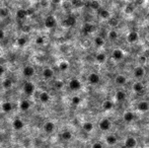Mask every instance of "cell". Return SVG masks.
<instances>
[{
    "instance_id": "obj_5",
    "label": "cell",
    "mask_w": 149,
    "mask_h": 148,
    "mask_svg": "<svg viewBox=\"0 0 149 148\" xmlns=\"http://www.w3.org/2000/svg\"><path fill=\"white\" fill-rule=\"evenodd\" d=\"M98 126H99V129L102 130V131H108V130H110L111 126H112V123H111V121L108 120V119H105V120L99 122Z\"/></svg>"
},
{
    "instance_id": "obj_14",
    "label": "cell",
    "mask_w": 149,
    "mask_h": 148,
    "mask_svg": "<svg viewBox=\"0 0 149 148\" xmlns=\"http://www.w3.org/2000/svg\"><path fill=\"white\" fill-rule=\"evenodd\" d=\"M143 89H144V85H143V83L141 81H136L133 84V90H134L135 92H137V93L141 92Z\"/></svg>"
},
{
    "instance_id": "obj_41",
    "label": "cell",
    "mask_w": 149,
    "mask_h": 148,
    "mask_svg": "<svg viewBox=\"0 0 149 148\" xmlns=\"http://www.w3.org/2000/svg\"><path fill=\"white\" fill-rule=\"evenodd\" d=\"M63 86V82L62 81H57L56 82V87L57 88H61Z\"/></svg>"
},
{
    "instance_id": "obj_18",
    "label": "cell",
    "mask_w": 149,
    "mask_h": 148,
    "mask_svg": "<svg viewBox=\"0 0 149 148\" xmlns=\"http://www.w3.org/2000/svg\"><path fill=\"white\" fill-rule=\"evenodd\" d=\"M126 93H125V91H123V90H119V91H117L116 92V99H117L118 101H124L126 99Z\"/></svg>"
},
{
    "instance_id": "obj_15",
    "label": "cell",
    "mask_w": 149,
    "mask_h": 148,
    "mask_svg": "<svg viewBox=\"0 0 149 148\" xmlns=\"http://www.w3.org/2000/svg\"><path fill=\"white\" fill-rule=\"evenodd\" d=\"M43 76L46 78V79H50L54 76V71L51 68H45L43 71Z\"/></svg>"
},
{
    "instance_id": "obj_3",
    "label": "cell",
    "mask_w": 149,
    "mask_h": 148,
    "mask_svg": "<svg viewBox=\"0 0 149 148\" xmlns=\"http://www.w3.org/2000/svg\"><path fill=\"white\" fill-rule=\"evenodd\" d=\"M133 73H134V76L136 78H138V79H140V78H142L143 76L145 75V69L143 66H137L136 68L134 69V71H133Z\"/></svg>"
},
{
    "instance_id": "obj_45",
    "label": "cell",
    "mask_w": 149,
    "mask_h": 148,
    "mask_svg": "<svg viewBox=\"0 0 149 148\" xmlns=\"http://www.w3.org/2000/svg\"><path fill=\"white\" fill-rule=\"evenodd\" d=\"M140 148H145V147H140Z\"/></svg>"
},
{
    "instance_id": "obj_33",
    "label": "cell",
    "mask_w": 149,
    "mask_h": 148,
    "mask_svg": "<svg viewBox=\"0 0 149 148\" xmlns=\"http://www.w3.org/2000/svg\"><path fill=\"white\" fill-rule=\"evenodd\" d=\"M99 15L102 17V18H108L110 16V12H109L107 9H99Z\"/></svg>"
},
{
    "instance_id": "obj_19",
    "label": "cell",
    "mask_w": 149,
    "mask_h": 148,
    "mask_svg": "<svg viewBox=\"0 0 149 148\" xmlns=\"http://www.w3.org/2000/svg\"><path fill=\"white\" fill-rule=\"evenodd\" d=\"M26 16H28V11H26V9L20 8L16 11V17L20 18V20H24Z\"/></svg>"
},
{
    "instance_id": "obj_32",
    "label": "cell",
    "mask_w": 149,
    "mask_h": 148,
    "mask_svg": "<svg viewBox=\"0 0 149 148\" xmlns=\"http://www.w3.org/2000/svg\"><path fill=\"white\" fill-rule=\"evenodd\" d=\"M68 68H69V64H68V62H66V61H62V62L59 64V69H60L61 71H66Z\"/></svg>"
},
{
    "instance_id": "obj_27",
    "label": "cell",
    "mask_w": 149,
    "mask_h": 148,
    "mask_svg": "<svg viewBox=\"0 0 149 148\" xmlns=\"http://www.w3.org/2000/svg\"><path fill=\"white\" fill-rule=\"evenodd\" d=\"M106 141L109 145H114V144L117 143V137L114 135H109V136H107Z\"/></svg>"
},
{
    "instance_id": "obj_36",
    "label": "cell",
    "mask_w": 149,
    "mask_h": 148,
    "mask_svg": "<svg viewBox=\"0 0 149 148\" xmlns=\"http://www.w3.org/2000/svg\"><path fill=\"white\" fill-rule=\"evenodd\" d=\"M90 7L92 9H99V2L98 1H91Z\"/></svg>"
},
{
    "instance_id": "obj_40",
    "label": "cell",
    "mask_w": 149,
    "mask_h": 148,
    "mask_svg": "<svg viewBox=\"0 0 149 148\" xmlns=\"http://www.w3.org/2000/svg\"><path fill=\"white\" fill-rule=\"evenodd\" d=\"M7 14H8V11H7L5 8L0 9V15H2V16H6Z\"/></svg>"
},
{
    "instance_id": "obj_8",
    "label": "cell",
    "mask_w": 149,
    "mask_h": 148,
    "mask_svg": "<svg viewBox=\"0 0 149 148\" xmlns=\"http://www.w3.org/2000/svg\"><path fill=\"white\" fill-rule=\"evenodd\" d=\"M112 57H113V59L116 61L121 60V59H123V57H124L123 51H122L121 49H115L114 51H113Z\"/></svg>"
},
{
    "instance_id": "obj_11",
    "label": "cell",
    "mask_w": 149,
    "mask_h": 148,
    "mask_svg": "<svg viewBox=\"0 0 149 148\" xmlns=\"http://www.w3.org/2000/svg\"><path fill=\"white\" fill-rule=\"evenodd\" d=\"M137 109H138V111H140V112H147L149 109V103L145 101H140V103H138V105H137Z\"/></svg>"
},
{
    "instance_id": "obj_23",
    "label": "cell",
    "mask_w": 149,
    "mask_h": 148,
    "mask_svg": "<svg viewBox=\"0 0 149 148\" xmlns=\"http://www.w3.org/2000/svg\"><path fill=\"white\" fill-rule=\"evenodd\" d=\"M20 109L22 111H24V112H26V111H28L30 109V101H22V103H20Z\"/></svg>"
},
{
    "instance_id": "obj_13",
    "label": "cell",
    "mask_w": 149,
    "mask_h": 148,
    "mask_svg": "<svg viewBox=\"0 0 149 148\" xmlns=\"http://www.w3.org/2000/svg\"><path fill=\"white\" fill-rule=\"evenodd\" d=\"M76 22V18L74 16H68L66 20L63 22V24H64L65 26H74Z\"/></svg>"
},
{
    "instance_id": "obj_38",
    "label": "cell",
    "mask_w": 149,
    "mask_h": 148,
    "mask_svg": "<svg viewBox=\"0 0 149 148\" xmlns=\"http://www.w3.org/2000/svg\"><path fill=\"white\" fill-rule=\"evenodd\" d=\"M36 43H37L38 45H42V44L44 43V38L43 36H38L37 39H36Z\"/></svg>"
},
{
    "instance_id": "obj_29",
    "label": "cell",
    "mask_w": 149,
    "mask_h": 148,
    "mask_svg": "<svg viewBox=\"0 0 149 148\" xmlns=\"http://www.w3.org/2000/svg\"><path fill=\"white\" fill-rule=\"evenodd\" d=\"M94 44H95V46L96 47H102V46L105 45V41H104V39H102V36H96L94 39Z\"/></svg>"
},
{
    "instance_id": "obj_6",
    "label": "cell",
    "mask_w": 149,
    "mask_h": 148,
    "mask_svg": "<svg viewBox=\"0 0 149 148\" xmlns=\"http://www.w3.org/2000/svg\"><path fill=\"white\" fill-rule=\"evenodd\" d=\"M137 145V140L134 137H128L125 140V147L126 148H134Z\"/></svg>"
},
{
    "instance_id": "obj_9",
    "label": "cell",
    "mask_w": 149,
    "mask_h": 148,
    "mask_svg": "<svg viewBox=\"0 0 149 148\" xmlns=\"http://www.w3.org/2000/svg\"><path fill=\"white\" fill-rule=\"evenodd\" d=\"M45 26L47 28H53L56 26V20L53 16H48L45 20Z\"/></svg>"
},
{
    "instance_id": "obj_20",
    "label": "cell",
    "mask_w": 149,
    "mask_h": 148,
    "mask_svg": "<svg viewBox=\"0 0 149 148\" xmlns=\"http://www.w3.org/2000/svg\"><path fill=\"white\" fill-rule=\"evenodd\" d=\"M39 99H40V101H41L43 103H48V101H49L50 95H49V93H48V92L43 91V92H41V93H40Z\"/></svg>"
},
{
    "instance_id": "obj_17",
    "label": "cell",
    "mask_w": 149,
    "mask_h": 148,
    "mask_svg": "<svg viewBox=\"0 0 149 148\" xmlns=\"http://www.w3.org/2000/svg\"><path fill=\"white\" fill-rule=\"evenodd\" d=\"M115 81H116L117 84H119V85H124V84L126 83V81H127V78L124 75H122V74H119V75L116 76Z\"/></svg>"
},
{
    "instance_id": "obj_7",
    "label": "cell",
    "mask_w": 149,
    "mask_h": 148,
    "mask_svg": "<svg viewBox=\"0 0 149 148\" xmlns=\"http://www.w3.org/2000/svg\"><path fill=\"white\" fill-rule=\"evenodd\" d=\"M69 87H70V89H72V90H78L81 88V82H80L78 79H76V78L71 79L69 82Z\"/></svg>"
},
{
    "instance_id": "obj_34",
    "label": "cell",
    "mask_w": 149,
    "mask_h": 148,
    "mask_svg": "<svg viewBox=\"0 0 149 148\" xmlns=\"http://www.w3.org/2000/svg\"><path fill=\"white\" fill-rule=\"evenodd\" d=\"M109 39L110 40H116L118 39V32L116 30H111L109 32Z\"/></svg>"
},
{
    "instance_id": "obj_1",
    "label": "cell",
    "mask_w": 149,
    "mask_h": 148,
    "mask_svg": "<svg viewBox=\"0 0 149 148\" xmlns=\"http://www.w3.org/2000/svg\"><path fill=\"white\" fill-rule=\"evenodd\" d=\"M22 89H24V92L26 95H32L36 90L35 84L30 81H26V83L24 84V86H22Z\"/></svg>"
},
{
    "instance_id": "obj_22",
    "label": "cell",
    "mask_w": 149,
    "mask_h": 148,
    "mask_svg": "<svg viewBox=\"0 0 149 148\" xmlns=\"http://www.w3.org/2000/svg\"><path fill=\"white\" fill-rule=\"evenodd\" d=\"M102 107H104L105 111H111V109L114 107V103H113L112 101H105L104 103H102Z\"/></svg>"
},
{
    "instance_id": "obj_21",
    "label": "cell",
    "mask_w": 149,
    "mask_h": 148,
    "mask_svg": "<svg viewBox=\"0 0 149 148\" xmlns=\"http://www.w3.org/2000/svg\"><path fill=\"white\" fill-rule=\"evenodd\" d=\"M123 118H124V121H125V122L130 123V122H132V121L134 120L135 117H134V114H133L132 112H127V113L124 114Z\"/></svg>"
},
{
    "instance_id": "obj_4",
    "label": "cell",
    "mask_w": 149,
    "mask_h": 148,
    "mask_svg": "<svg viewBox=\"0 0 149 148\" xmlns=\"http://www.w3.org/2000/svg\"><path fill=\"white\" fill-rule=\"evenodd\" d=\"M99 80H100L99 75L97 73H94V72L90 73L88 75V77H87V81H88L90 84H97L99 82Z\"/></svg>"
},
{
    "instance_id": "obj_24",
    "label": "cell",
    "mask_w": 149,
    "mask_h": 148,
    "mask_svg": "<svg viewBox=\"0 0 149 148\" xmlns=\"http://www.w3.org/2000/svg\"><path fill=\"white\" fill-rule=\"evenodd\" d=\"M93 30H94V26L91 24H85L84 26H83V28H82V30H83L84 34H89V32H91Z\"/></svg>"
},
{
    "instance_id": "obj_44",
    "label": "cell",
    "mask_w": 149,
    "mask_h": 148,
    "mask_svg": "<svg viewBox=\"0 0 149 148\" xmlns=\"http://www.w3.org/2000/svg\"><path fill=\"white\" fill-rule=\"evenodd\" d=\"M139 62H140V66H141V64L145 62V57H140L139 58Z\"/></svg>"
},
{
    "instance_id": "obj_26",
    "label": "cell",
    "mask_w": 149,
    "mask_h": 148,
    "mask_svg": "<svg viewBox=\"0 0 149 148\" xmlns=\"http://www.w3.org/2000/svg\"><path fill=\"white\" fill-rule=\"evenodd\" d=\"M95 60H96V62H98V63H100V64H102V63L106 62L107 56L105 55L104 53H98L96 55V57H95Z\"/></svg>"
},
{
    "instance_id": "obj_16",
    "label": "cell",
    "mask_w": 149,
    "mask_h": 148,
    "mask_svg": "<svg viewBox=\"0 0 149 148\" xmlns=\"http://www.w3.org/2000/svg\"><path fill=\"white\" fill-rule=\"evenodd\" d=\"M12 126L15 130H20V129L24 128V122L20 119H15L12 123Z\"/></svg>"
},
{
    "instance_id": "obj_12",
    "label": "cell",
    "mask_w": 149,
    "mask_h": 148,
    "mask_svg": "<svg viewBox=\"0 0 149 148\" xmlns=\"http://www.w3.org/2000/svg\"><path fill=\"white\" fill-rule=\"evenodd\" d=\"M44 130L47 133H52L55 130V124L53 122H47L44 125Z\"/></svg>"
},
{
    "instance_id": "obj_10",
    "label": "cell",
    "mask_w": 149,
    "mask_h": 148,
    "mask_svg": "<svg viewBox=\"0 0 149 148\" xmlns=\"http://www.w3.org/2000/svg\"><path fill=\"white\" fill-rule=\"evenodd\" d=\"M138 39H139V34H138V32H129V34L127 36L128 42H129V43H131V44L136 43V42L138 41Z\"/></svg>"
},
{
    "instance_id": "obj_28",
    "label": "cell",
    "mask_w": 149,
    "mask_h": 148,
    "mask_svg": "<svg viewBox=\"0 0 149 148\" xmlns=\"http://www.w3.org/2000/svg\"><path fill=\"white\" fill-rule=\"evenodd\" d=\"M11 109H12V105H11L10 103L6 101V103H2V111H3L4 113H9V112H11Z\"/></svg>"
},
{
    "instance_id": "obj_42",
    "label": "cell",
    "mask_w": 149,
    "mask_h": 148,
    "mask_svg": "<svg viewBox=\"0 0 149 148\" xmlns=\"http://www.w3.org/2000/svg\"><path fill=\"white\" fill-rule=\"evenodd\" d=\"M4 71H5L4 67H3L2 65H0V76L3 75V73H4Z\"/></svg>"
},
{
    "instance_id": "obj_31",
    "label": "cell",
    "mask_w": 149,
    "mask_h": 148,
    "mask_svg": "<svg viewBox=\"0 0 149 148\" xmlns=\"http://www.w3.org/2000/svg\"><path fill=\"white\" fill-rule=\"evenodd\" d=\"M2 86L5 88V89H8V88H10L11 86H12V81H11V79H9V78H6V79L3 80Z\"/></svg>"
},
{
    "instance_id": "obj_30",
    "label": "cell",
    "mask_w": 149,
    "mask_h": 148,
    "mask_svg": "<svg viewBox=\"0 0 149 148\" xmlns=\"http://www.w3.org/2000/svg\"><path fill=\"white\" fill-rule=\"evenodd\" d=\"M61 137H62L63 140L68 141V140H70L72 138V133L70 131H64L62 134H61Z\"/></svg>"
},
{
    "instance_id": "obj_2",
    "label": "cell",
    "mask_w": 149,
    "mask_h": 148,
    "mask_svg": "<svg viewBox=\"0 0 149 148\" xmlns=\"http://www.w3.org/2000/svg\"><path fill=\"white\" fill-rule=\"evenodd\" d=\"M22 74L26 77H32V76L35 75V68L30 66V65H28V66H26L22 69Z\"/></svg>"
},
{
    "instance_id": "obj_43",
    "label": "cell",
    "mask_w": 149,
    "mask_h": 148,
    "mask_svg": "<svg viewBox=\"0 0 149 148\" xmlns=\"http://www.w3.org/2000/svg\"><path fill=\"white\" fill-rule=\"evenodd\" d=\"M3 38H4V32H3V30L0 28V40H2Z\"/></svg>"
},
{
    "instance_id": "obj_37",
    "label": "cell",
    "mask_w": 149,
    "mask_h": 148,
    "mask_svg": "<svg viewBox=\"0 0 149 148\" xmlns=\"http://www.w3.org/2000/svg\"><path fill=\"white\" fill-rule=\"evenodd\" d=\"M26 38H20V39H18V45L20 46V47L26 45Z\"/></svg>"
},
{
    "instance_id": "obj_35",
    "label": "cell",
    "mask_w": 149,
    "mask_h": 148,
    "mask_svg": "<svg viewBox=\"0 0 149 148\" xmlns=\"http://www.w3.org/2000/svg\"><path fill=\"white\" fill-rule=\"evenodd\" d=\"M72 101V105H78L80 103H81V99H80L79 97H72V101Z\"/></svg>"
},
{
    "instance_id": "obj_39",
    "label": "cell",
    "mask_w": 149,
    "mask_h": 148,
    "mask_svg": "<svg viewBox=\"0 0 149 148\" xmlns=\"http://www.w3.org/2000/svg\"><path fill=\"white\" fill-rule=\"evenodd\" d=\"M91 148H102V144L99 143V142H95V143L92 144Z\"/></svg>"
},
{
    "instance_id": "obj_25",
    "label": "cell",
    "mask_w": 149,
    "mask_h": 148,
    "mask_svg": "<svg viewBox=\"0 0 149 148\" xmlns=\"http://www.w3.org/2000/svg\"><path fill=\"white\" fill-rule=\"evenodd\" d=\"M82 128L83 130L86 132H91L93 130V124L91 122H85L82 125Z\"/></svg>"
}]
</instances>
